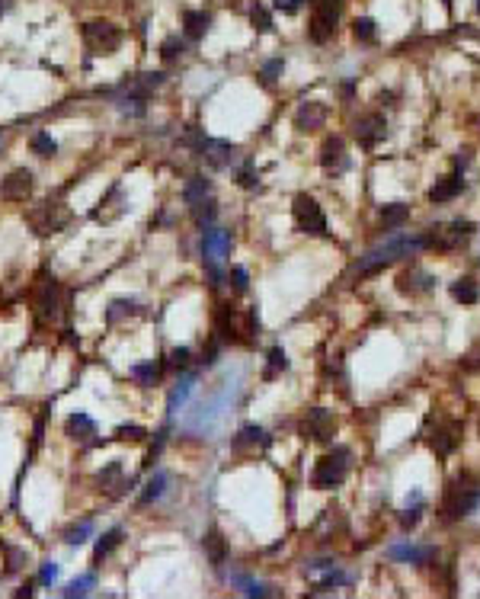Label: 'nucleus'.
<instances>
[{"mask_svg":"<svg viewBox=\"0 0 480 599\" xmlns=\"http://www.w3.org/2000/svg\"><path fill=\"white\" fill-rule=\"evenodd\" d=\"M416 250H423V238H410V234H394V238H388L381 247L369 250L365 257L359 260V266H356V273L359 276H369V273H378L381 266H388V263H394V260L400 257H410V253H416Z\"/></svg>","mask_w":480,"mask_h":599,"instance_id":"1","label":"nucleus"},{"mask_svg":"<svg viewBox=\"0 0 480 599\" xmlns=\"http://www.w3.org/2000/svg\"><path fill=\"white\" fill-rule=\"evenodd\" d=\"M346 471H349V449H333L330 455H323V459L317 461L314 487H320V490L336 487V484H342Z\"/></svg>","mask_w":480,"mask_h":599,"instance_id":"2","label":"nucleus"},{"mask_svg":"<svg viewBox=\"0 0 480 599\" xmlns=\"http://www.w3.org/2000/svg\"><path fill=\"white\" fill-rule=\"evenodd\" d=\"M477 503H480V487L477 484H468L464 478H458L452 487L445 490V513H448L452 519L468 516Z\"/></svg>","mask_w":480,"mask_h":599,"instance_id":"3","label":"nucleus"},{"mask_svg":"<svg viewBox=\"0 0 480 599\" xmlns=\"http://www.w3.org/2000/svg\"><path fill=\"white\" fill-rule=\"evenodd\" d=\"M292 215H295L298 231H305V234H323L327 231V218H323V209L317 205L314 196H295Z\"/></svg>","mask_w":480,"mask_h":599,"instance_id":"4","label":"nucleus"},{"mask_svg":"<svg viewBox=\"0 0 480 599\" xmlns=\"http://www.w3.org/2000/svg\"><path fill=\"white\" fill-rule=\"evenodd\" d=\"M83 42L93 55H112L122 45V32L112 23H87L83 26Z\"/></svg>","mask_w":480,"mask_h":599,"instance_id":"5","label":"nucleus"},{"mask_svg":"<svg viewBox=\"0 0 480 599\" xmlns=\"http://www.w3.org/2000/svg\"><path fill=\"white\" fill-rule=\"evenodd\" d=\"M336 19H340V0H317L314 17H311V39L314 42H327L336 32Z\"/></svg>","mask_w":480,"mask_h":599,"instance_id":"6","label":"nucleus"},{"mask_svg":"<svg viewBox=\"0 0 480 599\" xmlns=\"http://www.w3.org/2000/svg\"><path fill=\"white\" fill-rule=\"evenodd\" d=\"M333 433H336V417H333L327 407H314V410H307V417L301 420V436H305V439H314V443H330Z\"/></svg>","mask_w":480,"mask_h":599,"instance_id":"7","label":"nucleus"},{"mask_svg":"<svg viewBox=\"0 0 480 599\" xmlns=\"http://www.w3.org/2000/svg\"><path fill=\"white\" fill-rule=\"evenodd\" d=\"M29 222H32V228L39 234H55V231H61L67 224V212L55 202H42L39 209L29 212Z\"/></svg>","mask_w":480,"mask_h":599,"instance_id":"8","label":"nucleus"},{"mask_svg":"<svg viewBox=\"0 0 480 599\" xmlns=\"http://www.w3.org/2000/svg\"><path fill=\"white\" fill-rule=\"evenodd\" d=\"M32 170H26V167H19V170H13V174L3 176V183H0V196L7 199V202H26L29 196H32Z\"/></svg>","mask_w":480,"mask_h":599,"instance_id":"9","label":"nucleus"},{"mask_svg":"<svg viewBox=\"0 0 480 599\" xmlns=\"http://www.w3.org/2000/svg\"><path fill=\"white\" fill-rule=\"evenodd\" d=\"M231 253V234L228 231H215L208 228L202 234V257L208 266H221L224 257Z\"/></svg>","mask_w":480,"mask_h":599,"instance_id":"10","label":"nucleus"},{"mask_svg":"<svg viewBox=\"0 0 480 599\" xmlns=\"http://www.w3.org/2000/svg\"><path fill=\"white\" fill-rule=\"evenodd\" d=\"M384 129H388L384 116H378V112H369V116H362V119L356 122V138H359L362 148H375V145L384 138Z\"/></svg>","mask_w":480,"mask_h":599,"instance_id":"11","label":"nucleus"},{"mask_svg":"<svg viewBox=\"0 0 480 599\" xmlns=\"http://www.w3.org/2000/svg\"><path fill=\"white\" fill-rule=\"evenodd\" d=\"M323 119H327V109H323V103H301V109L295 112V129L298 132H314L323 125Z\"/></svg>","mask_w":480,"mask_h":599,"instance_id":"12","label":"nucleus"},{"mask_svg":"<svg viewBox=\"0 0 480 599\" xmlns=\"http://www.w3.org/2000/svg\"><path fill=\"white\" fill-rule=\"evenodd\" d=\"M429 288H433V276H426L423 269H404L397 276V292H404V295H419Z\"/></svg>","mask_w":480,"mask_h":599,"instance_id":"13","label":"nucleus"},{"mask_svg":"<svg viewBox=\"0 0 480 599\" xmlns=\"http://www.w3.org/2000/svg\"><path fill=\"white\" fill-rule=\"evenodd\" d=\"M320 164L327 167V170H342L346 167V145H342V138H327L320 145Z\"/></svg>","mask_w":480,"mask_h":599,"instance_id":"14","label":"nucleus"},{"mask_svg":"<svg viewBox=\"0 0 480 599\" xmlns=\"http://www.w3.org/2000/svg\"><path fill=\"white\" fill-rule=\"evenodd\" d=\"M202 548H205V554H208V561H212L215 567H221L224 558H228V542H224V535L218 532V529H208V532H205Z\"/></svg>","mask_w":480,"mask_h":599,"instance_id":"15","label":"nucleus"},{"mask_svg":"<svg viewBox=\"0 0 480 599\" xmlns=\"http://www.w3.org/2000/svg\"><path fill=\"white\" fill-rule=\"evenodd\" d=\"M65 433L71 436V439H77V443H87L90 436H96V423H93L87 414H71L65 423Z\"/></svg>","mask_w":480,"mask_h":599,"instance_id":"16","label":"nucleus"},{"mask_svg":"<svg viewBox=\"0 0 480 599\" xmlns=\"http://www.w3.org/2000/svg\"><path fill=\"white\" fill-rule=\"evenodd\" d=\"M429 445H433L435 455H448V452L458 445V436H455V426L445 423V426H435L433 436H429Z\"/></svg>","mask_w":480,"mask_h":599,"instance_id":"17","label":"nucleus"},{"mask_svg":"<svg viewBox=\"0 0 480 599\" xmlns=\"http://www.w3.org/2000/svg\"><path fill=\"white\" fill-rule=\"evenodd\" d=\"M193 388H195V375H183L179 381H176V388L170 391V401H166V414L173 417L179 407L189 401V395H193Z\"/></svg>","mask_w":480,"mask_h":599,"instance_id":"18","label":"nucleus"},{"mask_svg":"<svg viewBox=\"0 0 480 599\" xmlns=\"http://www.w3.org/2000/svg\"><path fill=\"white\" fill-rule=\"evenodd\" d=\"M461 193V176H445V180H439V183L429 189V202H448V199H455V196Z\"/></svg>","mask_w":480,"mask_h":599,"instance_id":"19","label":"nucleus"},{"mask_svg":"<svg viewBox=\"0 0 480 599\" xmlns=\"http://www.w3.org/2000/svg\"><path fill=\"white\" fill-rule=\"evenodd\" d=\"M183 23H186V36H189V39H202L205 32H208V26H212V17H208V13H202V10H186Z\"/></svg>","mask_w":480,"mask_h":599,"instance_id":"20","label":"nucleus"},{"mask_svg":"<svg viewBox=\"0 0 480 599\" xmlns=\"http://www.w3.org/2000/svg\"><path fill=\"white\" fill-rule=\"evenodd\" d=\"M433 554H435L433 548H416V545H394V548H391V558H397V561H413V564H426Z\"/></svg>","mask_w":480,"mask_h":599,"instance_id":"21","label":"nucleus"},{"mask_svg":"<svg viewBox=\"0 0 480 599\" xmlns=\"http://www.w3.org/2000/svg\"><path fill=\"white\" fill-rule=\"evenodd\" d=\"M406 218H410V205H404V202L384 205V212H381V224H384V231H397Z\"/></svg>","mask_w":480,"mask_h":599,"instance_id":"22","label":"nucleus"},{"mask_svg":"<svg viewBox=\"0 0 480 599\" xmlns=\"http://www.w3.org/2000/svg\"><path fill=\"white\" fill-rule=\"evenodd\" d=\"M58 295H61V288H58L55 279H48L45 288H42V298H39V308H42V317H58Z\"/></svg>","mask_w":480,"mask_h":599,"instance_id":"23","label":"nucleus"},{"mask_svg":"<svg viewBox=\"0 0 480 599\" xmlns=\"http://www.w3.org/2000/svg\"><path fill=\"white\" fill-rule=\"evenodd\" d=\"M122 545V529H109V532L102 535L100 542H96V551H93V564H102V558H109L116 548Z\"/></svg>","mask_w":480,"mask_h":599,"instance_id":"24","label":"nucleus"},{"mask_svg":"<svg viewBox=\"0 0 480 599\" xmlns=\"http://www.w3.org/2000/svg\"><path fill=\"white\" fill-rule=\"evenodd\" d=\"M452 298L461 304H474L480 298L477 282H474V279H458V282H452Z\"/></svg>","mask_w":480,"mask_h":599,"instance_id":"25","label":"nucleus"},{"mask_svg":"<svg viewBox=\"0 0 480 599\" xmlns=\"http://www.w3.org/2000/svg\"><path fill=\"white\" fill-rule=\"evenodd\" d=\"M183 199H186L189 205L208 199V180H205V176H193V180L186 183V189H183Z\"/></svg>","mask_w":480,"mask_h":599,"instance_id":"26","label":"nucleus"},{"mask_svg":"<svg viewBox=\"0 0 480 599\" xmlns=\"http://www.w3.org/2000/svg\"><path fill=\"white\" fill-rule=\"evenodd\" d=\"M164 490H166V474L164 471H157L154 478L144 484V494H141V503H154V500L164 497Z\"/></svg>","mask_w":480,"mask_h":599,"instance_id":"27","label":"nucleus"},{"mask_svg":"<svg viewBox=\"0 0 480 599\" xmlns=\"http://www.w3.org/2000/svg\"><path fill=\"white\" fill-rule=\"evenodd\" d=\"M131 378H138L144 388L157 385V381H160V366H157V362H144V366H135V369H131Z\"/></svg>","mask_w":480,"mask_h":599,"instance_id":"28","label":"nucleus"},{"mask_svg":"<svg viewBox=\"0 0 480 599\" xmlns=\"http://www.w3.org/2000/svg\"><path fill=\"white\" fill-rule=\"evenodd\" d=\"M32 151H36L39 157H55L58 154V141L48 135V132H36L32 135Z\"/></svg>","mask_w":480,"mask_h":599,"instance_id":"29","label":"nucleus"},{"mask_svg":"<svg viewBox=\"0 0 480 599\" xmlns=\"http://www.w3.org/2000/svg\"><path fill=\"white\" fill-rule=\"evenodd\" d=\"M234 333H237L234 311H231V304H224L221 311H218V340H234Z\"/></svg>","mask_w":480,"mask_h":599,"instance_id":"30","label":"nucleus"},{"mask_svg":"<svg viewBox=\"0 0 480 599\" xmlns=\"http://www.w3.org/2000/svg\"><path fill=\"white\" fill-rule=\"evenodd\" d=\"M193 215H195V224H199V228H208V224L215 222L218 209H215L212 199H202V202H195V205H193Z\"/></svg>","mask_w":480,"mask_h":599,"instance_id":"31","label":"nucleus"},{"mask_svg":"<svg viewBox=\"0 0 480 599\" xmlns=\"http://www.w3.org/2000/svg\"><path fill=\"white\" fill-rule=\"evenodd\" d=\"M352 36L359 39V42H375V36H378V29H375V19L362 17L352 23Z\"/></svg>","mask_w":480,"mask_h":599,"instance_id":"32","label":"nucleus"},{"mask_svg":"<svg viewBox=\"0 0 480 599\" xmlns=\"http://www.w3.org/2000/svg\"><path fill=\"white\" fill-rule=\"evenodd\" d=\"M93 583H96V577H93V574H83V577H77V580H71L65 587V596L67 599H74V596H87V593H90V587Z\"/></svg>","mask_w":480,"mask_h":599,"instance_id":"33","label":"nucleus"},{"mask_svg":"<svg viewBox=\"0 0 480 599\" xmlns=\"http://www.w3.org/2000/svg\"><path fill=\"white\" fill-rule=\"evenodd\" d=\"M288 369V356H285V350H269V366H266V372H263V375L266 378H276L279 372H285Z\"/></svg>","mask_w":480,"mask_h":599,"instance_id":"34","label":"nucleus"},{"mask_svg":"<svg viewBox=\"0 0 480 599\" xmlns=\"http://www.w3.org/2000/svg\"><path fill=\"white\" fill-rule=\"evenodd\" d=\"M144 109H148V106H144V100H141V96H125V100H119V112H122V116L141 119V116H144Z\"/></svg>","mask_w":480,"mask_h":599,"instance_id":"35","label":"nucleus"},{"mask_svg":"<svg viewBox=\"0 0 480 599\" xmlns=\"http://www.w3.org/2000/svg\"><path fill=\"white\" fill-rule=\"evenodd\" d=\"M90 535H93V523H77V525H71V529L65 532V542L67 545H83Z\"/></svg>","mask_w":480,"mask_h":599,"instance_id":"36","label":"nucleus"},{"mask_svg":"<svg viewBox=\"0 0 480 599\" xmlns=\"http://www.w3.org/2000/svg\"><path fill=\"white\" fill-rule=\"evenodd\" d=\"M250 23H253V29H259V32H269V29H272V17H269V10L259 7V3L250 10Z\"/></svg>","mask_w":480,"mask_h":599,"instance_id":"37","label":"nucleus"},{"mask_svg":"<svg viewBox=\"0 0 480 599\" xmlns=\"http://www.w3.org/2000/svg\"><path fill=\"white\" fill-rule=\"evenodd\" d=\"M234 583H237V587H240L243 593H247V596H269V593H272V590L266 587V583L247 580V577H234Z\"/></svg>","mask_w":480,"mask_h":599,"instance_id":"38","label":"nucleus"},{"mask_svg":"<svg viewBox=\"0 0 480 599\" xmlns=\"http://www.w3.org/2000/svg\"><path fill=\"white\" fill-rule=\"evenodd\" d=\"M183 55V42H179V39H166L164 45H160V58H164V61H173V58H179Z\"/></svg>","mask_w":480,"mask_h":599,"instance_id":"39","label":"nucleus"},{"mask_svg":"<svg viewBox=\"0 0 480 599\" xmlns=\"http://www.w3.org/2000/svg\"><path fill=\"white\" fill-rule=\"evenodd\" d=\"M279 74H282V58H272V61H266V65H263V71H259L263 83H276Z\"/></svg>","mask_w":480,"mask_h":599,"instance_id":"40","label":"nucleus"},{"mask_svg":"<svg viewBox=\"0 0 480 599\" xmlns=\"http://www.w3.org/2000/svg\"><path fill=\"white\" fill-rule=\"evenodd\" d=\"M144 430H141V426H119V430H116V439H129V443H141V439H144Z\"/></svg>","mask_w":480,"mask_h":599,"instance_id":"41","label":"nucleus"},{"mask_svg":"<svg viewBox=\"0 0 480 599\" xmlns=\"http://www.w3.org/2000/svg\"><path fill=\"white\" fill-rule=\"evenodd\" d=\"M58 580V564L55 561H45L42 567H39V583L42 587H48V583H55Z\"/></svg>","mask_w":480,"mask_h":599,"instance_id":"42","label":"nucleus"},{"mask_svg":"<svg viewBox=\"0 0 480 599\" xmlns=\"http://www.w3.org/2000/svg\"><path fill=\"white\" fill-rule=\"evenodd\" d=\"M26 564V551H19V548H10L7 545V571L13 574V571H19Z\"/></svg>","mask_w":480,"mask_h":599,"instance_id":"43","label":"nucleus"},{"mask_svg":"<svg viewBox=\"0 0 480 599\" xmlns=\"http://www.w3.org/2000/svg\"><path fill=\"white\" fill-rule=\"evenodd\" d=\"M263 430H259V426H243V430H240V439H237V445H247V443H263Z\"/></svg>","mask_w":480,"mask_h":599,"instance_id":"44","label":"nucleus"},{"mask_svg":"<svg viewBox=\"0 0 480 599\" xmlns=\"http://www.w3.org/2000/svg\"><path fill=\"white\" fill-rule=\"evenodd\" d=\"M231 279H234V288H237V292H243V288H247V269H243V266H234L231 269Z\"/></svg>","mask_w":480,"mask_h":599,"instance_id":"45","label":"nucleus"},{"mask_svg":"<svg viewBox=\"0 0 480 599\" xmlns=\"http://www.w3.org/2000/svg\"><path fill=\"white\" fill-rule=\"evenodd\" d=\"M170 359H173L176 369H186V366H189V350H186V346H179V350H173V356H170Z\"/></svg>","mask_w":480,"mask_h":599,"instance_id":"46","label":"nucleus"},{"mask_svg":"<svg viewBox=\"0 0 480 599\" xmlns=\"http://www.w3.org/2000/svg\"><path fill=\"white\" fill-rule=\"evenodd\" d=\"M276 7L282 10V13H298V10L305 7V0H276Z\"/></svg>","mask_w":480,"mask_h":599,"instance_id":"47","label":"nucleus"},{"mask_svg":"<svg viewBox=\"0 0 480 599\" xmlns=\"http://www.w3.org/2000/svg\"><path fill=\"white\" fill-rule=\"evenodd\" d=\"M416 519H419V509H406L400 516V523H404V529H410V525H416Z\"/></svg>","mask_w":480,"mask_h":599,"instance_id":"48","label":"nucleus"},{"mask_svg":"<svg viewBox=\"0 0 480 599\" xmlns=\"http://www.w3.org/2000/svg\"><path fill=\"white\" fill-rule=\"evenodd\" d=\"M240 186H257V176H253V170H243V174H240Z\"/></svg>","mask_w":480,"mask_h":599,"instance_id":"49","label":"nucleus"},{"mask_svg":"<svg viewBox=\"0 0 480 599\" xmlns=\"http://www.w3.org/2000/svg\"><path fill=\"white\" fill-rule=\"evenodd\" d=\"M0 10H3V0H0Z\"/></svg>","mask_w":480,"mask_h":599,"instance_id":"50","label":"nucleus"},{"mask_svg":"<svg viewBox=\"0 0 480 599\" xmlns=\"http://www.w3.org/2000/svg\"><path fill=\"white\" fill-rule=\"evenodd\" d=\"M477 10H480V0H477Z\"/></svg>","mask_w":480,"mask_h":599,"instance_id":"51","label":"nucleus"},{"mask_svg":"<svg viewBox=\"0 0 480 599\" xmlns=\"http://www.w3.org/2000/svg\"><path fill=\"white\" fill-rule=\"evenodd\" d=\"M477 433H480V423H477Z\"/></svg>","mask_w":480,"mask_h":599,"instance_id":"52","label":"nucleus"}]
</instances>
